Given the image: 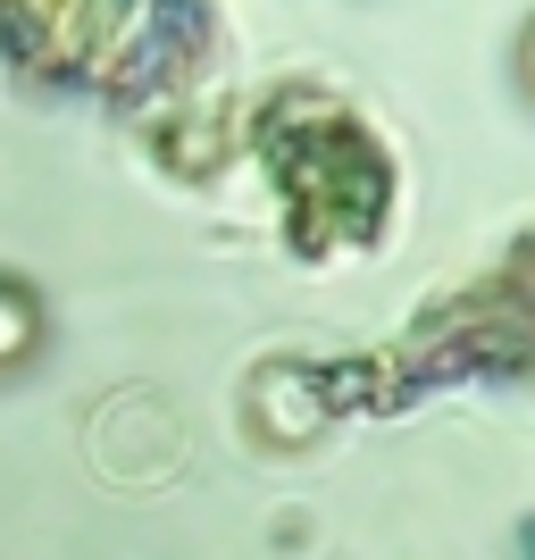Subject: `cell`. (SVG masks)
I'll return each instance as SVG.
<instances>
[{
  "mask_svg": "<svg viewBox=\"0 0 535 560\" xmlns=\"http://www.w3.org/2000/svg\"><path fill=\"white\" fill-rule=\"evenodd\" d=\"M34 343H43V302H34V284L0 277V376L18 369V360H34Z\"/></svg>",
  "mask_w": 535,
  "mask_h": 560,
  "instance_id": "6da1fadb",
  "label": "cell"
},
{
  "mask_svg": "<svg viewBox=\"0 0 535 560\" xmlns=\"http://www.w3.org/2000/svg\"><path fill=\"white\" fill-rule=\"evenodd\" d=\"M519 84L535 93V18H527V34H519Z\"/></svg>",
  "mask_w": 535,
  "mask_h": 560,
  "instance_id": "7a4b0ae2",
  "label": "cell"
}]
</instances>
